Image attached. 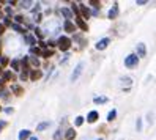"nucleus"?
Returning a JSON list of instances; mask_svg holds the SVG:
<instances>
[{
	"label": "nucleus",
	"mask_w": 156,
	"mask_h": 140,
	"mask_svg": "<svg viewBox=\"0 0 156 140\" xmlns=\"http://www.w3.org/2000/svg\"><path fill=\"white\" fill-rule=\"evenodd\" d=\"M137 65H139V57H137V54H129L125 58V66H126V68H136Z\"/></svg>",
	"instance_id": "1"
},
{
	"label": "nucleus",
	"mask_w": 156,
	"mask_h": 140,
	"mask_svg": "<svg viewBox=\"0 0 156 140\" xmlns=\"http://www.w3.org/2000/svg\"><path fill=\"white\" fill-rule=\"evenodd\" d=\"M57 43H58V49L63 51V52H66L69 47H71V39H69L68 36H60Z\"/></svg>",
	"instance_id": "2"
},
{
	"label": "nucleus",
	"mask_w": 156,
	"mask_h": 140,
	"mask_svg": "<svg viewBox=\"0 0 156 140\" xmlns=\"http://www.w3.org/2000/svg\"><path fill=\"white\" fill-rule=\"evenodd\" d=\"M82 71H84V63H79V65L74 68L73 74H71V82H76V80H77V79H79V76L82 74Z\"/></svg>",
	"instance_id": "3"
},
{
	"label": "nucleus",
	"mask_w": 156,
	"mask_h": 140,
	"mask_svg": "<svg viewBox=\"0 0 156 140\" xmlns=\"http://www.w3.org/2000/svg\"><path fill=\"white\" fill-rule=\"evenodd\" d=\"M118 13H120L118 3H114V5H112V8L109 9V13H107V18H109V19H117V18H118Z\"/></svg>",
	"instance_id": "4"
},
{
	"label": "nucleus",
	"mask_w": 156,
	"mask_h": 140,
	"mask_svg": "<svg viewBox=\"0 0 156 140\" xmlns=\"http://www.w3.org/2000/svg\"><path fill=\"white\" fill-rule=\"evenodd\" d=\"M109 43H111V39H109V38H101V39H99V41L95 44L96 51H104V49L109 46Z\"/></svg>",
	"instance_id": "5"
},
{
	"label": "nucleus",
	"mask_w": 156,
	"mask_h": 140,
	"mask_svg": "<svg viewBox=\"0 0 156 140\" xmlns=\"http://www.w3.org/2000/svg\"><path fill=\"white\" fill-rule=\"evenodd\" d=\"M98 118H99V113L96 112V110H92V112H88V115H87V123H96L98 121Z\"/></svg>",
	"instance_id": "6"
},
{
	"label": "nucleus",
	"mask_w": 156,
	"mask_h": 140,
	"mask_svg": "<svg viewBox=\"0 0 156 140\" xmlns=\"http://www.w3.org/2000/svg\"><path fill=\"white\" fill-rule=\"evenodd\" d=\"M145 55H147V46H145L144 43H139L137 44V57L144 58Z\"/></svg>",
	"instance_id": "7"
},
{
	"label": "nucleus",
	"mask_w": 156,
	"mask_h": 140,
	"mask_svg": "<svg viewBox=\"0 0 156 140\" xmlns=\"http://www.w3.org/2000/svg\"><path fill=\"white\" fill-rule=\"evenodd\" d=\"M79 9H81V13H82V18H84V19H90V18H92V13H90V9H88L85 5H82V3H81V5H79Z\"/></svg>",
	"instance_id": "8"
},
{
	"label": "nucleus",
	"mask_w": 156,
	"mask_h": 140,
	"mask_svg": "<svg viewBox=\"0 0 156 140\" xmlns=\"http://www.w3.org/2000/svg\"><path fill=\"white\" fill-rule=\"evenodd\" d=\"M63 28H65V32H68V33H74V32H76V25L73 24L71 21H65V24H63Z\"/></svg>",
	"instance_id": "9"
},
{
	"label": "nucleus",
	"mask_w": 156,
	"mask_h": 140,
	"mask_svg": "<svg viewBox=\"0 0 156 140\" xmlns=\"http://www.w3.org/2000/svg\"><path fill=\"white\" fill-rule=\"evenodd\" d=\"M76 139V131L73 128H68L65 131V140H74Z\"/></svg>",
	"instance_id": "10"
},
{
	"label": "nucleus",
	"mask_w": 156,
	"mask_h": 140,
	"mask_svg": "<svg viewBox=\"0 0 156 140\" xmlns=\"http://www.w3.org/2000/svg\"><path fill=\"white\" fill-rule=\"evenodd\" d=\"M43 72L39 71V69H33V71H30V80H38V79H41Z\"/></svg>",
	"instance_id": "11"
},
{
	"label": "nucleus",
	"mask_w": 156,
	"mask_h": 140,
	"mask_svg": "<svg viewBox=\"0 0 156 140\" xmlns=\"http://www.w3.org/2000/svg\"><path fill=\"white\" fill-rule=\"evenodd\" d=\"M18 139L19 140H28L30 139V131H28V129H22V131L19 132Z\"/></svg>",
	"instance_id": "12"
},
{
	"label": "nucleus",
	"mask_w": 156,
	"mask_h": 140,
	"mask_svg": "<svg viewBox=\"0 0 156 140\" xmlns=\"http://www.w3.org/2000/svg\"><path fill=\"white\" fill-rule=\"evenodd\" d=\"M76 25H77V27H81L82 30H84V32H87V30H88L87 22H85L84 19H81V18H77V19H76Z\"/></svg>",
	"instance_id": "13"
},
{
	"label": "nucleus",
	"mask_w": 156,
	"mask_h": 140,
	"mask_svg": "<svg viewBox=\"0 0 156 140\" xmlns=\"http://www.w3.org/2000/svg\"><path fill=\"white\" fill-rule=\"evenodd\" d=\"M2 79H3V82L14 80V74H13L11 71H5V72H3V76H2Z\"/></svg>",
	"instance_id": "14"
},
{
	"label": "nucleus",
	"mask_w": 156,
	"mask_h": 140,
	"mask_svg": "<svg viewBox=\"0 0 156 140\" xmlns=\"http://www.w3.org/2000/svg\"><path fill=\"white\" fill-rule=\"evenodd\" d=\"M107 101H109V98H107V96H96V98L93 99V102H95V104H106Z\"/></svg>",
	"instance_id": "15"
},
{
	"label": "nucleus",
	"mask_w": 156,
	"mask_h": 140,
	"mask_svg": "<svg viewBox=\"0 0 156 140\" xmlns=\"http://www.w3.org/2000/svg\"><path fill=\"white\" fill-rule=\"evenodd\" d=\"M11 90H13V93H14L16 96H22V93H24V88H22V87H19V85H13Z\"/></svg>",
	"instance_id": "16"
},
{
	"label": "nucleus",
	"mask_w": 156,
	"mask_h": 140,
	"mask_svg": "<svg viewBox=\"0 0 156 140\" xmlns=\"http://www.w3.org/2000/svg\"><path fill=\"white\" fill-rule=\"evenodd\" d=\"M71 11L74 13V14L77 16V18H81V19H82V16H81V9H79V5H77V3H71Z\"/></svg>",
	"instance_id": "17"
},
{
	"label": "nucleus",
	"mask_w": 156,
	"mask_h": 140,
	"mask_svg": "<svg viewBox=\"0 0 156 140\" xmlns=\"http://www.w3.org/2000/svg\"><path fill=\"white\" fill-rule=\"evenodd\" d=\"M62 14H63V18H66V21H69L73 18V11L68 8H62Z\"/></svg>",
	"instance_id": "18"
},
{
	"label": "nucleus",
	"mask_w": 156,
	"mask_h": 140,
	"mask_svg": "<svg viewBox=\"0 0 156 140\" xmlns=\"http://www.w3.org/2000/svg\"><path fill=\"white\" fill-rule=\"evenodd\" d=\"M85 121H87V120H85V116L79 115V116H76V120H74V124H76V126H82Z\"/></svg>",
	"instance_id": "19"
},
{
	"label": "nucleus",
	"mask_w": 156,
	"mask_h": 140,
	"mask_svg": "<svg viewBox=\"0 0 156 140\" xmlns=\"http://www.w3.org/2000/svg\"><path fill=\"white\" fill-rule=\"evenodd\" d=\"M49 124H51V123H49V121L39 123V124L36 126V131H39V132H41V131H44V129H47V128H49Z\"/></svg>",
	"instance_id": "20"
},
{
	"label": "nucleus",
	"mask_w": 156,
	"mask_h": 140,
	"mask_svg": "<svg viewBox=\"0 0 156 140\" xmlns=\"http://www.w3.org/2000/svg\"><path fill=\"white\" fill-rule=\"evenodd\" d=\"M115 118H117V110H115V109H112V110L107 113V121H114Z\"/></svg>",
	"instance_id": "21"
},
{
	"label": "nucleus",
	"mask_w": 156,
	"mask_h": 140,
	"mask_svg": "<svg viewBox=\"0 0 156 140\" xmlns=\"http://www.w3.org/2000/svg\"><path fill=\"white\" fill-rule=\"evenodd\" d=\"M11 68L14 69V71H19V69H21V63H19V60H11Z\"/></svg>",
	"instance_id": "22"
},
{
	"label": "nucleus",
	"mask_w": 156,
	"mask_h": 140,
	"mask_svg": "<svg viewBox=\"0 0 156 140\" xmlns=\"http://www.w3.org/2000/svg\"><path fill=\"white\" fill-rule=\"evenodd\" d=\"M25 41H27V44H30V46H35V43H36V39L33 38L32 35H25Z\"/></svg>",
	"instance_id": "23"
},
{
	"label": "nucleus",
	"mask_w": 156,
	"mask_h": 140,
	"mask_svg": "<svg viewBox=\"0 0 156 140\" xmlns=\"http://www.w3.org/2000/svg\"><path fill=\"white\" fill-rule=\"evenodd\" d=\"M28 57H24L22 58V68H24V71H28Z\"/></svg>",
	"instance_id": "24"
},
{
	"label": "nucleus",
	"mask_w": 156,
	"mask_h": 140,
	"mask_svg": "<svg viewBox=\"0 0 156 140\" xmlns=\"http://www.w3.org/2000/svg\"><path fill=\"white\" fill-rule=\"evenodd\" d=\"M9 63L8 57H0V66H6Z\"/></svg>",
	"instance_id": "25"
},
{
	"label": "nucleus",
	"mask_w": 156,
	"mask_h": 140,
	"mask_svg": "<svg viewBox=\"0 0 156 140\" xmlns=\"http://www.w3.org/2000/svg\"><path fill=\"white\" fill-rule=\"evenodd\" d=\"M11 27H13V28H14V30H16V32H19V33H25V30H24V28H22V27H21V25H19V24H13V25H11Z\"/></svg>",
	"instance_id": "26"
},
{
	"label": "nucleus",
	"mask_w": 156,
	"mask_h": 140,
	"mask_svg": "<svg viewBox=\"0 0 156 140\" xmlns=\"http://www.w3.org/2000/svg\"><path fill=\"white\" fill-rule=\"evenodd\" d=\"M136 129H137V131H142V118H137V121H136Z\"/></svg>",
	"instance_id": "27"
},
{
	"label": "nucleus",
	"mask_w": 156,
	"mask_h": 140,
	"mask_svg": "<svg viewBox=\"0 0 156 140\" xmlns=\"http://www.w3.org/2000/svg\"><path fill=\"white\" fill-rule=\"evenodd\" d=\"M52 55H54L52 51H43V57H44V58H49V57H52Z\"/></svg>",
	"instance_id": "28"
},
{
	"label": "nucleus",
	"mask_w": 156,
	"mask_h": 140,
	"mask_svg": "<svg viewBox=\"0 0 156 140\" xmlns=\"http://www.w3.org/2000/svg\"><path fill=\"white\" fill-rule=\"evenodd\" d=\"M30 52H32V54H35V55L43 54V52H41V49H38V47H32V49H30Z\"/></svg>",
	"instance_id": "29"
},
{
	"label": "nucleus",
	"mask_w": 156,
	"mask_h": 140,
	"mask_svg": "<svg viewBox=\"0 0 156 140\" xmlns=\"http://www.w3.org/2000/svg\"><path fill=\"white\" fill-rule=\"evenodd\" d=\"M14 21L18 22V24H21V22H24V16H21V14L14 16Z\"/></svg>",
	"instance_id": "30"
},
{
	"label": "nucleus",
	"mask_w": 156,
	"mask_h": 140,
	"mask_svg": "<svg viewBox=\"0 0 156 140\" xmlns=\"http://www.w3.org/2000/svg\"><path fill=\"white\" fill-rule=\"evenodd\" d=\"M30 62H32V65H33V66H36V68L39 66V60H38V58H33V57H32Z\"/></svg>",
	"instance_id": "31"
},
{
	"label": "nucleus",
	"mask_w": 156,
	"mask_h": 140,
	"mask_svg": "<svg viewBox=\"0 0 156 140\" xmlns=\"http://www.w3.org/2000/svg\"><path fill=\"white\" fill-rule=\"evenodd\" d=\"M0 96H2L3 99H8V98H9V95H8V91H6V90H3V91H0Z\"/></svg>",
	"instance_id": "32"
},
{
	"label": "nucleus",
	"mask_w": 156,
	"mask_h": 140,
	"mask_svg": "<svg viewBox=\"0 0 156 140\" xmlns=\"http://www.w3.org/2000/svg\"><path fill=\"white\" fill-rule=\"evenodd\" d=\"M90 5H93L95 8H99V6H101V2H98V0H92Z\"/></svg>",
	"instance_id": "33"
},
{
	"label": "nucleus",
	"mask_w": 156,
	"mask_h": 140,
	"mask_svg": "<svg viewBox=\"0 0 156 140\" xmlns=\"http://www.w3.org/2000/svg\"><path fill=\"white\" fill-rule=\"evenodd\" d=\"M21 5H22V6H24V8H28V6H30V5H32V2H22V3H21Z\"/></svg>",
	"instance_id": "34"
},
{
	"label": "nucleus",
	"mask_w": 156,
	"mask_h": 140,
	"mask_svg": "<svg viewBox=\"0 0 156 140\" xmlns=\"http://www.w3.org/2000/svg\"><path fill=\"white\" fill-rule=\"evenodd\" d=\"M3 128H6V121H0V132H2Z\"/></svg>",
	"instance_id": "35"
},
{
	"label": "nucleus",
	"mask_w": 156,
	"mask_h": 140,
	"mask_svg": "<svg viewBox=\"0 0 156 140\" xmlns=\"http://www.w3.org/2000/svg\"><path fill=\"white\" fill-rule=\"evenodd\" d=\"M3 32H5V25L0 24V35H3Z\"/></svg>",
	"instance_id": "36"
},
{
	"label": "nucleus",
	"mask_w": 156,
	"mask_h": 140,
	"mask_svg": "<svg viewBox=\"0 0 156 140\" xmlns=\"http://www.w3.org/2000/svg\"><path fill=\"white\" fill-rule=\"evenodd\" d=\"M5 112H6V113H13L14 110H13V107H6V109H5Z\"/></svg>",
	"instance_id": "37"
},
{
	"label": "nucleus",
	"mask_w": 156,
	"mask_h": 140,
	"mask_svg": "<svg viewBox=\"0 0 156 140\" xmlns=\"http://www.w3.org/2000/svg\"><path fill=\"white\" fill-rule=\"evenodd\" d=\"M147 3V0H137V5H145Z\"/></svg>",
	"instance_id": "38"
},
{
	"label": "nucleus",
	"mask_w": 156,
	"mask_h": 140,
	"mask_svg": "<svg viewBox=\"0 0 156 140\" xmlns=\"http://www.w3.org/2000/svg\"><path fill=\"white\" fill-rule=\"evenodd\" d=\"M3 84H5V82H3V80H0V91H3Z\"/></svg>",
	"instance_id": "39"
},
{
	"label": "nucleus",
	"mask_w": 156,
	"mask_h": 140,
	"mask_svg": "<svg viewBox=\"0 0 156 140\" xmlns=\"http://www.w3.org/2000/svg\"><path fill=\"white\" fill-rule=\"evenodd\" d=\"M28 140H38V137H30Z\"/></svg>",
	"instance_id": "40"
},
{
	"label": "nucleus",
	"mask_w": 156,
	"mask_h": 140,
	"mask_svg": "<svg viewBox=\"0 0 156 140\" xmlns=\"http://www.w3.org/2000/svg\"><path fill=\"white\" fill-rule=\"evenodd\" d=\"M0 74H2V66H0Z\"/></svg>",
	"instance_id": "41"
},
{
	"label": "nucleus",
	"mask_w": 156,
	"mask_h": 140,
	"mask_svg": "<svg viewBox=\"0 0 156 140\" xmlns=\"http://www.w3.org/2000/svg\"><path fill=\"white\" fill-rule=\"evenodd\" d=\"M96 140H102V139H96Z\"/></svg>",
	"instance_id": "42"
},
{
	"label": "nucleus",
	"mask_w": 156,
	"mask_h": 140,
	"mask_svg": "<svg viewBox=\"0 0 156 140\" xmlns=\"http://www.w3.org/2000/svg\"><path fill=\"white\" fill-rule=\"evenodd\" d=\"M0 110H2V106H0Z\"/></svg>",
	"instance_id": "43"
}]
</instances>
